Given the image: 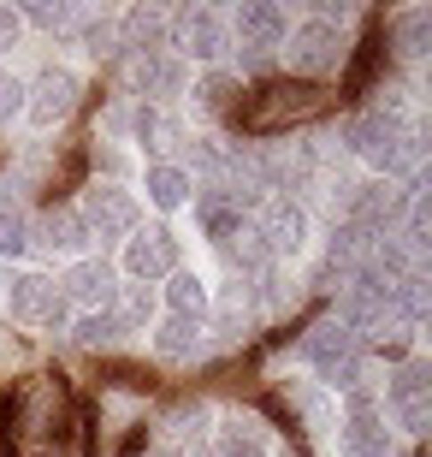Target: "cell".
Segmentation results:
<instances>
[{"label": "cell", "mask_w": 432, "mask_h": 457, "mask_svg": "<svg viewBox=\"0 0 432 457\" xmlns=\"http://www.w3.org/2000/svg\"><path fill=\"white\" fill-rule=\"evenodd\" d=\"M118 48L125 54H160L167 48V12H154V6L125 12L118 18Z\"/></svg>", "instance_id": "ffe728a7"}, {"label": "cell", "mask_w": 432, "mask_h": 457, "mask_svg": "<svg viewBox=\"0 0 432 457\" xmlns=\"http://www.w3.org/2000/svg\"><path fill=\"white\" fill-rule=\"evenodd\" d=\"M225 30H232V48L243 54V66L261 71V66H273V54L284 48L290 18H284V6H273V0H243Z\"/></svg>", "instance_id": "3957f363"}, {"label": "cell", "mask_w": 432, "mask_h": 457, "mask_svg": "<svg viewBox=\"0 0 432 457\" xmlns=\"http://www.w3.org/2000/svg\"><path fill=\"white\" fill-rule=\"evenodd\" d=\"M385 404H391L403 434H427V422H432V369L420 356H409V362L385 380Z\"/></svg>", "instance_id": "5b68a950"}, {"label": "cell", "mask_w": 432, "mask_h": 457, "mask_svg": "<svg viewBox=\"0 0 432 457\" xmlns=\"http://www.w3.org/2000/svg\"><path fill=\"white\" fill-rule=\"evenodd\" d=\"M196 226H201V232H208V237H214L219 250H225V244H232V237L243 232V226H249V220H243V203H237L232 190L208 185V190H196Z\"/></svg>", "instance_id": "9a60e30c"}, {"label": "cell", "mask_w": 432, "mask_h": 457, "mask_svg": "<svg viewBox=\"0 0 432 457\" xmlns=\"http://www.w3.org/2000/svg\"><path fill=\"white\" fill-rule=\"evenodd\" d=\"M249 232L261 237V250L279 262V255H297L302 250V237H308V214H302L297 196H261Z\"/></svg>", "instance_id": "ba28073f"}, {"label": "cell", "mask_w": 432, "mask_h": 457, "mask_svg": "<svg viewBox=\"0 0 432 457\" xmlns=\"http://www.w3.org/2000/svg\"><path fill=\"white\" fill-rule=\"evenodd\" d=\"M125 273L131 279H167V273H178V237H172V226H136L131 237H125Z\"/></svg>", "instance_id": "7c38bea8"}, {"label": "cell", "mask_w": 432, "mask_h": 457, "mask_svg": "<svg viewBox=\"0 0 432 457\" xmlns=\"http://www.w3.org/2000/svg\"><path fill=\"white\" fill-rule=\"evenodd\" d=\"M154 351L172 356V362H190V356L201 351V321H178V315H167V321L154 327Z\"/></svg>", "instance_id": "d4e9b609"}, {"label": "cell", "mask_w": 432, "mask_h": 457, "mask_svg": "<svg viewBox=\"0 0 432 457\" xmlns=\"http://www.w3.org/2000/svg\"><path fill=\"white\" fill-rule=\"evenodd\" d=\"M60 291H66V303H84V315L113 309V297H118V268L107 262V255H84V262H71V268H66Z\"/></svg>", "instance_id": "4fadbf2b"}, {"label": "cell", "mask_w": 432, "mask_h": 457, "mask_svg": "<svg viewBox=\"0 0 432 457\" xmlns=\"http://www.w3.org/2000/svg\"><path fill=\"white\" fill-rule=\"evenodd\" d=\"M385 48L409 54V60H427L432 54V6H409V12L385 18Z\"/></svg>", "instance_id": "e0dca14e"}, {"label": "cell", "mask_w": 432, "mask_h": 457, "mask_svg": "<svg viewBox=\"0 0 432 457\" xmlns=\"http://www.w3.org/2000/svg\"><path fill=\"white\" fill-rule=\"evenodd\" d=\"M30 244H42V250H84V244H89L84 214H77V208H66V203H48L30 220Z\"/></svg>", "instance_id": "2e32d148"}, {"label": "cell", "mask_w": 432, "mask_h": 457, "mask_svg": "<svg viewBox=\"0 0 432 457\" xmlns=\"http://www.w3.org/2000/svg\"><path fill=\"white\" fill-rule=\"evenodd\" d=\"M344 452L349 457H391V434H385L379 410H349L344 416Z\"/></svg>", "instance_id": "d6986e66"}, {"label": "cell", "mask_w": 432, "mask_h": 457, "mask_svg": "<svg viewBox=\"0 0 432 457\" xmlns=\"http://www.w3.org/2000/svg\"><path fill=\"white\" fill-rule=\"evenodd\" d=\"M237 102H243V78L237 71H208V78H196V107L214 119H232Z\"/></svg>", "instance_id": "7402d4cb"}, {"label": "cell", "mask_w": 432, "mask_h": 457, "mask_svg": "<svg viewBox=\"0 0 432 457\" xmlns=\"http://www.w3.org/2000/svg\"><path fill=\"white\" fill-rule=\"evenodd\" d=\"M18 30H24V18H18L12 6H0V48H12V42H18Z\"/></svg>", "instance_id": "d6a6232c"}, {"label": "cell", "mask_w": 432, "mask_h": 457, "mask_svg": "<svg viewBox=\"0 0 432 457\" xmlns=\"http://www.w3.org/2000/svg\"><path fill=\"white\" fill-rule=\"evenodd\" d=\"M172 457H214V434H208V410L201 404H178V416L167 422Z\"/></svg>", "instance_id": "ac0fdd59"}, {"label": "cell", "mask_w": 432, "mask_h": 457, "mask_svg": "<svg viewBox=\"0 0 432 457\" xmlns=\"http://www.w3.org/2000/svg\"><path fill=\"white\" fill-rule=\"evenodd\" d=\"M101 380L118 392H154L160 386V374L149 362H131V356H101Z\"/></svg>", "instance_id": "4316f807"}, {"label": "cell", "mask_w": 432, "mask_h": 457, "mask_svg": "<svg viewBox=\"0 0 432 457\" xmlns=\"http://www.w3.org/2000/svg\"><path fill=\"white\" fill-rule=\"evenodd\" d=\"M30 250V220L18 208H0V255H24Z\"/></svg>", "instance_id": "f546056e"}, {"label": "cell", "mask_w": 432, "mask_h": 457, "mask_svg": "<svg viewBox=\"0 0 432 457\" xmlns=\"http://www.w3.org/2000/svg\"><path fill=\"white\" fill-rule=\"evenodd\" d=\"M143 190H149L154 208H183L190 196H196V179H190L183 167H172V161H154L149 179H143Z\"/></svg>", "instance_id": "44dd1931"}, {"label": "cell", "mask_w": 432, "mask_h": 457, "mask_svg": "<svg viewBox=\"0 0 432 457\" xmlns=\"http://www.w3.org/2000/svg\"><path fill=\"white\" fill-rule=\"evenodd\" d=\"M113 303H118L113 315L125 321V333H131V327H143V321H154V291H149V286H125Z\"/></svg>", "instance_id": "83f0119b"}, {"label": "cell", "mask_w": 432, "mask_h": 457, "mask_svg": "<svg viewBox=\"0 0 432 457\" xmlns=\"http://www.w3.org/2000/svg\"><path fill=\"white\" fill-rule=\"evenodd\" d=\"M167 309L178 321H208V286H201L196 273H167Z\"/></svg>", "instance_id": "cb8c5ba5"}, {"label": "cell", "mask_w": 432, "mask_h": 457, "mask_svg": "<svg viewBox=\"0 0 432 457\" xmlns=\"http://www.w3.org/2000/svg\"><path fill=\"white\" fill-rule=\"evenodd\" d=\"M302 356H308L332 386H355V380H362V333H349L338 315L320 321L314 333H302Z\"/></svg>", "instance_id": "277c9868"}, {"label": "cell", "mask_w": 432, "mask_h": 457, "mask_svg": "<svg viewBox=\"0 0 432 457\" xmlns=\"http://www.w3.org/2000/svg\"><path fill=\"white\" fill-rule=\"evenodd\" d=\"M385 66H391V48H385V24L373 18V24H367V36L355 42V60H349V78H344V102L373 96V84H379Z\"/></svg>", "instance_id": "5bb4252c"}, {"label": "cell", "mask_w": 432, "mask_h": 457, "mask_svg": "<svg viewBox=\"0 0 432 457\" xmlns=\"http://www.w3.org/2000/svg\"><path fill=\"white\" fill-rule=\"evenodd\" d=\"M6 303H12L18 327H66V315H71L60 279H48V273H18L12 291H6Z\"/></svg>", "instance_id": "52a82bcc"}, {"label": "cell", "mask_w": 432, "mask_h": 457, "mask_svg": "<svg viewBox=\"0 0 432 457\" xmlns=\"http://www.w3.org/2000/svg\"><path fill=\"white\" fill-rule=\"evenodd\" d=\"M77 96H84V84H77L66 66H48L30 89H24V113H30V125L53 131V125H66V119L77 113Z\"/></svg>", "instance_id": "8fae6325"}, {"label": "cell", "mask_w": 432, "mask_h": 457, "mask_svg": "<svg viewBox=\"0 0 432 457\" xmlns=\"http://www.w3.org/2000/svg\"><path fill=\"white\" fill-rule=\"evenodd\" d=\"M338 107V89L302 84V78H261L255 89H243V102L232 113V131L243 137H279L297 125H314Z\"/></svg>", "instance_id": "6da1fadb"}, {"label": "cell", "mask_w": 432, "mask_h": 457, "mask_svg": "<svg viewBox=\"0 0 432 457\" xmlns=\"http://www.w3.org/2000/svg\"><path fill=\"white\" fill-rule=\"evenodd\" d=\"M24 113V84H18L12 71H0V119Z\"/></svg>", "instance_id": "1f68e13d"}, {"label": "cell", "mask_w": 432, "mask_h": 457, "mask_svg": "<svg viewBox=\"0 0 432 457\" xmlns=\"http://www.w3.org/2000/svg\"><path fill=\"white\" fill-rule=\"evenodd\" d=\"M84 48L95 54V60H113L118 54V24L113 18H84Z\"/></svg>", "instance_id": "f1b7e54d"}, {"label": "cell", "mask_w": 432, "mask_h": 457, "mask_svg": "<svg viewBox=\"0 0 432 457\" xmlns=\"http://www.w3.org/2000/svg\"><path fill=\"white\" fill-rule=\"evenodd\" d=\"M18 18H30V24H42V30H71V24H77V12H71V6H30V12H18Z\"/></svg>", "instance_id": "4dcf8cb0"}, {"label": "cell", "mask_w": 432, "mask_h": 457, "mask_svg": "<svg viewBox=\"0 0 432 457\" xmlns=\"http://www.w3.org/2000/svg\"><path fill=\"white\" fill-rule=\"evenodd\" d=\"M284 60H290V78H302V84H320L326 71L344 66V30H338V18H302L297 30L284 36Z\"/></svg>", "instance_id": "7a4b0ae2"}, {"label": "cell", "mask_w": 432, "mask_h": 457, "mask_svg": "<svg viewBox=\"0 0 432 457\" xmlns=\"http://www.w3.org/2000/svg\"><path fill=\"white\" fill-rule=\"evenodd\" d=\"M77 214H84L89 244H113V237H131L136 232V196L125 185H89Z\"/></svg>", "instance_id": "8992f818"}, {"label": "cell", "mask_w": 432, "mask_h": 457, "mask_svg": "<svg viewBox=\"0 0 432 457\" xmlns=\"http://www.w3.org/2000/svg\"><path fill=\"white\" fill-rule=\"evenodd\" d=\"M214 457H266L261 428H255V422H243V416L219 422V434H214Z\"/></svg>", "instance_id": "484cf974"}, {"label": "cell", "mask_w": 432, "mask_h": 457, "mask_svg": "<svg viewBox=\"0 0 432 457\" xmlns=\"http://www.w3.org/2000/svg\"><path fill=\"white\" fill-rule=\"evenodd\" d=\"M125 339V321H118L113 309H95V315H77V321H71V345H77V351H107L113 356V345Z\"/></svg>", "instance_id": "603a6c76"}, {"label": "cell", "mask_w": 432, "mask_h": 457, "mask_svg": "<svg viewBox=\"0 0 432 457\" xmlns=\"http://www.w3.org/2000/svg\"><path fill=\"white\" fill-rule=\"evenodd\" d=\"M172 30V48L190 54V60H219V54H232V30H225V18L214 6H183L178 18H167Z\"/></svg>", "instance_id": "30bf717a"}, {"label": "cell", "mask_w": 432, "mask_h": 457, "mask_svg": "<svg viewBox=\"0 0 432 457\" xmlns=\"http://www.w3.org/2000/svg\"><path fill=\"white\" fill-rule=\"evenodd\" d=\"M409 214V190H397L391 179H367L349 190V226H362L367 237L397 232V220Z\"/></svg>", "instance_id": "9c48e42d"}]
</instances>
